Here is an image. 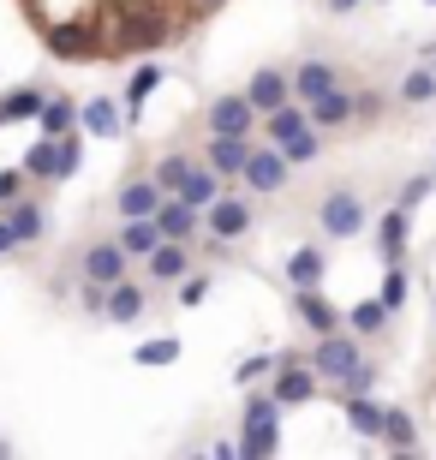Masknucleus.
<instances>
[{
	"label": "nucleus",
	"mask_w": 436,
	"mask_h": 460,
	"mask_svg": "<svg viewBox=\"0 0 436 460\" xmlns=\"http://www.w3.org/2000/svg\"><path fill=\"white\" fill-rule=\"evenodd\" d=\"M78 162H85V126L54 132V137H42V144L24 150V173H31L36 186H60V180H72Z\"/></svg>",
	"instance_id": "1"
},
{
	"label": "nucleus",
	"mask_w": 436,
	"mask_h": 460,
	"mask_svg": "<svg viewBox=\"0 0 436 460\" xmlns=\"http://www.w3.org/2000/svg\"><path fill=\"white\" fill-rule=\"evenodd\" d=\"M269 144H275L287 162H317L323 137H317V126H311V108L281 102L275 114H269Z\"/></svg>",
	"instance_id": "2"
},
{
	"label": "nucleus",
	"mask_w": 436,
	"mask_h": 460,
	"mask_svg": "<svg viewBox=\"0 0 436 460\" xmlns=\"http://www.w3.org/2000/svg\"><path fill=\"white\" fill-rule=\"evenodd\" d=\"M275 412H281V401H275V394H252V401H245V430H239V455L263 460V455H275V448H281Z\"/></svg>",
	"instance_id": "3"
},
{
	"label": "nucleus",
	"mask_w": 436,
	"mask_h": 460,
	"mask_svg": "<svg viewBox=\"0 0 436 460\" xmlns=\"http://www.w3.org/2000/svg\"><path fill=\"white\" fill-rule=\"evenodd\" d=\"M275 401L281 407H299V401H311L317 394V365L311 358H293V353H275Z\"/></svg>",
	"instance_id": "4"
},
{
	"label": "nucleus",
	"mask_w": 436,
	"mask_h": 460,
	"mask_svg": "<svg viewBox=\"0 0 436 460\" xmlns=\"http://www.w3.org/2000/svg\"><path fill=\"white\" fill-rule=\"evenodd\" d=\"M203 234L216 239V245H227V239H239V234H252V204H245V198H234V191H221L216 204L203 209Z\"/></svg>",
	"instance_id": "5"
},
{
	"label": "nucleus",
	"mask_w": 436,
	"mask_h": 460,
	"mask_svg": "<svg viewBox=\"0 0 436 460\" xmlns=\"http://www.w3.org/2000/svg\"><path fill=\"white\" fill-rule=\"evenodd\" d=\"M78 270H85V281L114 288L120 275H126V245H120V239H90L85 252H78Z\"/></svg>",
	"instance_id": "6"
},
{
	"label": "nucleus",
	"mask_w": 436,
	"mask_h": 460,
	"mask_svg": "<svg viewBox=\"0 0 436 460\" xmlns=\"http://www.w3.org/2000/svg\"><path fill=\"white\" fill-rule=\"evenodd\" d=\"M203 119H209V132H216V137H252L257 108H252V96H216Z\"/></svg>",
	"instance_id": "7"
},
{
	"label": "nucleus",
	"mask_w": 436,
	"mask_h": 460,
	"mask_svg": "<svg viewBox=\"0 0 436 460\" xmlns=\"http://www.w3.org/2000/svg\"><path fill=\"white\" fill-rule=\"evenodd\" d=\"M239 180H245L252 191H281L287 186V155L275 150V144H269V150H257V144H252V155H245V173H239Z\"/></svg>",
	"instance_id": "8"
},
{
	"label": "nucleus",
	"mask_w": 436,
	"mask_h": 460,
	"mask_svg": "<svg viewBox=\"0 0 436 460\" xmlns=\"http://www.w3.org/2000/svg\"><path fill=\"white\" fill-rule=\"evenodd\" d=\"M156 227H162V239H198L203 234V209H191L180 191H174V198L156 204Z\"/></svg>",
	"instance_id": "9"
},
{
	"label": "nucleus",
	"mask_w": 436,
	"mask_h": 460,
	"mask_svg": "<svg viewBox=\"0 0 436 460\" xmlns=\"http://www.w3.org/2000/svg\"><path fill=\"white\" fill-rule=\"evenodd\" d=\"M359 227H365V204H359V191H329V198H323V234L347 239V234H359Z\"/></svg>",
	"instance_id": "10"
},
{
	"label": "nucleus",
	"mask_w": 436,
	"mask_h": 460,
	"mask_svg": "<svg viewBox=\"0 0 436 460\" xmlns=\"http://www.w3.org/2000/svg\"><path fill=\"white\" fill-rule=\"evenodd\" d=\"M311 365H317V376H335V383H341V376L359 365V341H347V335H335V329H329V335H317Z\"/></svg>",
	"instance_id": "11"
},
{
	"label": "nucleus",
	"mask_w": 436,
	"mask_h": 460,
	"mask_svg": "<svg viewBox=\"0 0 436 460\" xmlns=\"http://www.w3.org/2000/svg\"><path fill=\"white\" fill-rule=\"evenodd\" d=\"M352 119H359V96H347L341 84H335V90H323L317 102H311V126H317V132H335V126L347 132Z\"/></svg>",
	"instance_id": "12"
},
{
	"label": "nucleus",
	"mask_w": 436,
	"mask_h": 460,
	"mask_svg": "<svg viewBox=\"0 0 436 460\" xmlns=\"http://www.w3.org/2000/svg\"><path fill=\"white\" fill-rule=\"evenodd\" d=\"M245 96H252V108H257V114H275V108H281L287 96H293V78H287L281 66H263V72H252Z\"/></svg>",
	"instance_id": "13"
},
{
	"label": "nucleus",
	"mask_w": 436,
	"mask_h": 460,
	"mask_svg": "<svg viewBox=\"0 0 436 460\" xmlns=\"http://www.w3.org/2000/svg\"><path fill=\"white\" fill-rule=\"evenodd\" d=\"M78 126H85V137H120V126H126V108H120L114 96H96V102L78 108Z\"/></svg>",
	"instance_id": "14"
},
{
	"label": "nucleus",
	"mask_w": 436,
	"mask_h": 460,
	"mask_svg": "<svg viewBox=\"0 0 436 460\" xmlns=\"http://www.w3.org/2000/svg\"><path fill=\"white\" fill-rule=\"evenodd\" d=\"M293 311L305 317V329H311V335H329V329H341V311L329 305L317 288H293Z\"/></svg>",
	"instance_id": "15"
},
{
	"label": "nucleus",
	"mask_w": 436,
	"mask_h": 460,
	"mask_svg": "<svg viewBox=\"0 0 436 460\" xmlns=\"http://www.w3.org/2000/svg\"><path fill=\"white\" fill-rule=\"evenodd\" d=\"M102 317H108V323H138V317H144V281H126V275H120L114 288H108Z\"/></svg>",
	"instance_id": "16"
},
{
	"label": "nucleus",
	"mask_w": 436,
	"mask_h": 460,
	"mask_svg": "<svg viewBox=\"0 0 436 460\" xmlns=\"http://www.w3.org/2000/svg\"><path fill=\"white\" fill-rule=\"evenodd\" d=\"M245 155H252V137H209V168L221 173V180H239L245 173Z\"/></svg>",
	"instance_id": "17"
},
{
	"label": "nucleus",
	"mask_w": 436,
	"mask_h": 460,
	"mask_svg": "<svg viewBox=\"0 0 436 460\" xmlns=\"http://www.w3.org/2000/svg\"><path fill=\"white\" fill-rule=\"evenodd\" d=\"M341 78H335V66H329V60H299V66H293V96H299V102H317L323 90H335Z\"/></svg>",
	"instance_id": "18"
},
{
	"label": "nucleus",
	"mask_w": 436,
	"mask_h": 460,
	"mask_svg": "<svg viewBox=\"0 0 436 460\" xmlns=\"http://www.w3.org/2000/svg\"><path fill=\"white\" fill-rule=\"evenodd\" d=\"M144 263H150V281H180L191 270V252H185V239H162Z\"/></svg>",
	"instance_id": "19"
},
{
	"label": "nucleus",
	"mask_w": 436,
	"mask_h": 460,
	"mask_svg": "<svg viewBox=\"0 0 436 460\" xmlns=\"http://www.w3.org/2000/svg\"><path fill=\"white\" fill-rule=\"evenodd\" d=\"M377 257H383V263H401L406 257V209L401 204L377 222Z\"/></svg>",
	"instance_id": "20"
},
{
	"label": "nucleus",
	"mask_w": 436,
	"mask_h": 460,
	"mask_svg": "<svg viewBox=\"0 0 436 460\" xmlns=\"http://www.w3.org/2000/svg\"><path fill=\"white\" fill-rule=\"evenodd\" d=\"M36 126H42V137L72 132V126H78V102H72V96H60V90H54V96H42V108H36Z\"/></svg>",
	"instance_id": "21"
},
{
	"label": "nucleus",
	"mask_w": 436,
	"mask_h": 460,
	"mask_svg": "<svg viewBox=\"0 0 436 460\" xmlns=\"http://www.w3.org/2000/svg\"><path fill=\"white\" fill-rule=\"evenodd\" d=\"M120 245H126V257H150L156 245H162V227H156V216H126V227H120Z\"/></svg>",
	"instance_id": "22"
},
{
	"label": "nucleus",
	"mask_w": 436,
	"mask_h": 460,
	"mask_svg": "<svg viewBox=\"0 0 436 460\" xmlns=\"http://www.w3.org/2000/svg\"><path fill=\"white\" fill-rule=\"evenodd\" d=\"M6 234H13V245L42 239V204H36V198H18V204L6 209Z\"/></svg>",
	"instance_id": "23"
},
{
	"label": "nucleus",
	"mask_w": 436,
	"mask_h": 460,
	"mask_svg": "<svg viewBox=\"0 0 436 460\" xmlns=\"http://www.w3.org/2000/svg\"><path fill=\"white\" fill-rule=\"evenodd\" d=\"M156 90H162V66H156V60H144V66L132 72V84H126V102H120V108H126V119L144 114V102H150Z\"/></svg>",
	"instance_id": "24"
},
{
	"label": "nucleus",
	"mask_w": 436,
	"mask_h": 460,
	"mask_svg": "<svg viewBox=\"0 0 436 460\" xmlns=\"http://www.w3.org/2000/svg\"><path fill=\"white\" fill-rule=\"evenodd\" d=\"M162 198H168V191L156 186V180H126V186H120V216H156Z\"/></svg>",
	"instance_id": "25"
},
{
	"label": "nucleus",
	"mask_w": 436,
	"mask_h": 460,
	"mask_svg": "<svg viewBox=\"0 0 436 460\" xmlns=\"http://www.w3.org/2000/svg\"><path fill=\"white\" fill-rule=\"evenodd\" d=\"M180 198H185L191 209H209V204L221 198V173L209 168V162H203V168H191V173H185V186H180Z\"/></svg>",
	"instance_id": "26"
},
{
	"label": "nucleus",
	"mask_w": 436,
	"mask_h": 460,
	"mask_svg": "<svg viewBox=\"0 0 436 460\" xmlns=\"http://www.w3.org/2000/svg\"><path fill=\"white\" fill-rule=\"evenodd\" d=\"M388 448H401V455H413L419 448V430H413V419H406L401 407H383V430H377Z\"/></svg>",
	"instance_id": "27"
},
{
	"label": "nucleus",
	"mask_w": 436,
	"mask_h": 460,
	"mask_svg": "<svg viewBox=\"0 0 436 460\" xmlns=\"http://www.w3.org/2000/svg\"><path fill=\"white\" fill-rule=\"evenodd\" d=\"M287 281H293V288H317L323 281V252L317 245H299V252L287 257Z\"/></svg>",
	"instance_id": "28"
},
{
	"label": "nucleus",
	"mask_w": 436,
	"mask_h": 460,
	"mask_svg": "<svg viewBox=\"0 0 436 460\" xmlns=\"http://www.w3.org/2000/svg\"><path fill=\"white\" fill-rule=\"evenodd\" d=\"M341 412H347V425L359 430V437H377V430H383V407H370L365 394H341Z\"/></svg>",
	"instance_id": "29"
},
{
	"label": "nucleus",
	"mask_w": 436,
	"mask_h": 460,
	"mask_svg": "<svg viewBox=\"0 0 436 460\" xmlns=\"http://www.w3.org/2000/svg\"><path fill=\"white\" fill-rule=\"evenodd\" d=\"M388 317H395V311H388L383 299H365V305H352L347 329H352V335H383V329H388Z\"/></svg>",
	"instance_id": "30"
},
{
	"label": "nucleus",
	"mask_w": 436,
	"mask_h": 460,
	"mask_svg": "<svg viewBox=\"0 0 436 460\" xmlns=\"http://www.w3.org/2000/svg\"><path fill=\"white\" fill-rule=\"evenodd\" d=\"M42 96H49V90H13V96H6V102H0V119H36V108H42Z\"/></svg>",
	"instance_id": "31"
},
{
	"label": "nucleus",
	"mask_w": 436,
	"mask_h": 460,
	"mask_svg": "<svg viewBox=\"0 0 436 460\" xmlns=\"http://www.w3.org/2000/svg\"><path fill=\"white\" fill-rule=\"evenodd\" d=\"M185 173H191V155H168V162H156L150 180H156L162 191H180V186H185Z\"/></svg>",
	"instance_id": "32"
},
{
	"label": "nucleus",
	"mask_w": 436,
	"mask_h": 460,
	"mask_svg": "<svg viewBox=\"0 0 436 460\" xmlns=\"http://www.w3.org/2000/svg\"><path fill=\"white\" fill-rule=\"evenodd\" d=\"M431 96H436V72H431V66H419V72H413V78L401 84V102L419 108V102H431Z\"/></svg>",
	"instance_id": "33"
},
{
	"label": "nucleus",
	"mask_w": 436,
	"mask_h": 460,
	"mask_svg": "<svg viewBox=\"0 0 436 460\" xmlns=\"http://www.w3.org/2000/svg\"><path fill=\"white\" fill-rule=\"evenodd\" d=\"M370 389H377V365H365V358H359V365L341 376V394H370Z\"/></svg>",
	"instance_id": "34"
},
{
	"label": "nucleus",
	"mask_w": 436,
	"mask_h": 460,
	"mask_svg": "<svg viewBox=\"0 0 436 460\" xmlns=\"http://www.w3.org/2000/svg\"><path fill=\"white\" fill-rule=\"evenodd\" d=\"M174 358H180V341H168V335L138 347V365H174Z\"/></svg>",
	"instance_id": "35"
},
{
	"label": "nucleus",
	"mask_w": 436,
	"mask_h": 460,
	"mask_svg": "<svg viewBox=\"0 0 436 460\" xmlns=\"http://www.w3.org/2000/svg\"><path fill=\"white\" fill-rule=\"evenodd\" d=\"M263 371H275V353H252V358H245V365L234 371V383H239V389H252Z\"/></svg>",
	"instance_id": "36"
},
{
	"label": "nucleus",
	"mask_w": 436,
	"mask_h": 460,
	"mask_svg": "<svg viewBox=\"0 0 436 460\" xmlns=\"http://www.w3.org/2000/svg\"><path fill=\"white\" fill-rule=\"evenodd\" d=\"M383 305H388V311H401V305H406V270H401V263H388V281H383Z\"/></svg>",
	"instance_id": "37"
},
{
	"label": "nucleus",
	"mask_w": 436,
	"mask_h": 460,
	"mask_svg": "<svg viewBox=\"0 0 436 460\" xmlns=\"http://www.w3.org/2000/svg\"><path fill=\"white\" fill-rule=\"evenodd\" d=\"M209 299V281L203 275H185V288H180V305H203Z\"/></svg>",
	"instance_id": "38"
},
{
	"label": "nucleus",
	"mask_w": 436,
	"mask_h": 460,
	"mask_svg": "<svg viewBox=\"0 0 436 460\" xmlns=\"http://www.w3.org/2000/svg\"><path fill=\"white\" fill-rule=\"evenodd\" d=\"M431 186H436L431 173H419V180H406V191H401V209H413V204H419V198H424Z\"/></svg>",
	"instance_id": "39"
},
{
	"label": "nucleus",
	"mask_w": 436,
	"mask_h": 460,
	"mask_svg": "<svg viewBox=\"0 0 436 460\" xmlns=\"http://www.w3.org/2000/svg\"><path fill=\"white\" fill-rule=\"evenodd\" d=\"M352 6H359V0H329V13H352Z\"/></svg>",
	"instance_id": "40"
},
{
	"label": "nucleus",
	"mask_w": 436,
	"mask_h": 460,
	"mask_svg": "<svg viewBox=\"0 0 436 460\" xmlns=\"http://www.w3.org/2000/svg\"><path fill=\"white\" fill-rule=\"evenodd\" d=\"M424 66H431V72H436V42H431V49H424Z\"/></svg>",
	"instance_id": "41"
}]
</instances>
